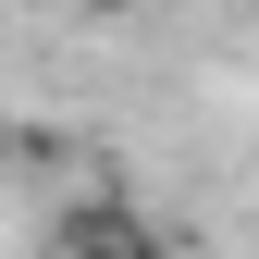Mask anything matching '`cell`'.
Instances as JSON below:
<instances>
[{
  "instance_id": "7a4b0ae2",
  "label": "cell",
  "mask_w": 259,
  "mask_h": 259,
  "mask_svg": "<svg viewBox=\"0 0 259 259\" xmlns=\"http://www.w3.org/2000/svg\"><path fill=\"white\" fill-rule=\"evenodd\" d=\"M62 13H74V25H123L136 0H62Z\"/></svg>"
},
{
  "instance_id": "6da1fadb",
  "label": "cell",
  "mask_w": 259,
  "mask_h": 259,
  "mask_svg": "<svg viewBox=\"0 0 259 259\" xmlns=\"http://www.w3.org/2000/svg\"><path fill=\"white\" fill-rule=\"evenodd\" d=\"M50 259H173V247H160L148 210H123V198H74V210L50 222Z\"/></svg>"
}]
</instances>
